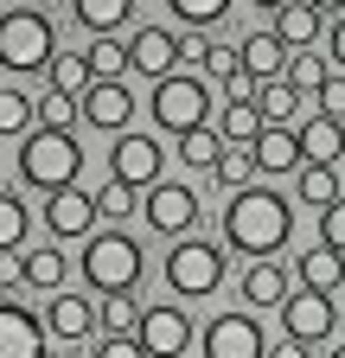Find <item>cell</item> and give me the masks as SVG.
<instances>
[{
    "mask_svg": "<svg viewBox=\"0 0 345 358\" xmlns=\"http://www.w3.org/2000/svg\"><path fill=\"white\" fill-rule=\"evenodd\" d=\"M20 275H26L32 288H58V282H64V250H58V243L26 250V256H20Z\"/></svg>",
    "mask_w": 345,
    "mask_h": 358,
    "instance_id": "cell-28",
    "label": "cell"
},
{
    "mask_svg": "<svg viewBox=\"0 0 345 358\" xmlns=\"http://www.w3.org/2000/svg\"><path fill=\"white\" fill-rule=\"evenodd\" d=\"M294 275H300V288H314V294H339L345 288V256L326 250V243H314L307 256H294Z\"/></svg>",
    "mask_w": 345,
    "mask_h": 358,
    "instance_id": "cell-19",
    "label": "cell"
},
{
    "mask_svg": "<svg viewBox=\"0 0 345 358\" xmlns=\"http://www.w3.org/2000/svg\"><path fill=\"white\" fill-rule=\"evenodd\" d=\"M147 224L154 231H166V237H186L192 224H198V192L192 186H179V179H160V186L147 192Z\"/></svg>",
    "mask_w": 345,
    "mask_h": 358,
    "instance_id": "cell-10",
    "label": "cell"
},
{
    "mask_svg": "<svg viewBox=\"0 0 345 358\" xmlns=\"http://www.w3.org/2000/svg\"><path fill=\"white\" fill-rule=\"evenodd\" d=\"M83 282L96 294H128L141 282V243L128 231H96L83 243Z\"/></svg>",
    "mask_w": 345,
    "mask_h": 358,
    "instance_id": "cell-4",
    "label": "cell"
},
{
    "mask_svg": "<svg viewBox=\"0 0 345 358\" xmlns=\"http://www.w3.org/2000/svg\"><path fill=\"white\" fill-rule=\"evenodd\" d=\"M166 7H172V20H186L192 32H205V26H218L237 0H166Z\"/></svg>",
    "mask_w": 345,
    "mask_h": 358,
    "instance_id": "cell-34",
    "label": "cell"
},
{
    "mask_svg": "<svg viewBox=\"0 0 345 358\" xmlns=\"http://www.w3.org/2000/svg\"><path fill=\"white\" fill-rule=\"evenodd\" d=\"M218 282H224V250L218 243H198V237L186 243L179 237V243L166 250V288L172 294H192L198 301V294H211Z\"/></svg>",
    "mask_w": 345,
    "mask_h": 358,
    "instance_id": "cell-6",
    "label": "cell"
},
{
    "mask_svg": "<svg viewBox=\"0 0 345 358\" xmlns=\"http://www.w3.org/2000/svg\"><path fill=\"white\" fill-rule=\"evenodd\" d=\"M230 154V141L218 128H192V134H179V160H186V173H218V160Z\"/></svg>",
    "mask_w": 345,
    "mask_h": 358,
    "instance_id": "cell-24",
    "label": "cell"
},
{
    "mask_svg": "<svg viewBox=\"0 0 345 358\" xmlns=\"http://www.w3.org/2000/svg\"><path fill=\"white\" fill-rule=\"evenodd\" d=\"M13 173L26 179L32 192L58 199V192L77 186V173H83V141H77L71 128H32L26 141H20V154H13Z\"/></svg>",
    "mask_w": 345,
    "mask_h": 358,
    "instance_id": "cell-2",
    "label": "cell"
},
{
    "mask_svg": "<svg viewBox=\"0 0 345 358\" xmlns=\"http://www.w3.org/2000/svg\"><path fill=\"white\" fill-rule=\"evenodd\" d=\"M332 294H314V288H294L288 301H281V333L288 339H300V345H320V339H332Z\"/></svg>",
    "mask_w": 345,
    "mask_h": 358,
    "instance_id": "cell-9",
    "label": "cell"
},
{
    "mask_svg": "<svg viewBox=\"0 0 345 358\" xmlns=\"http://www.w3.org/2000/svg\"><path fill=\"white\" fill-rule=\"evenodd\" d=\"M339 154H345V122H332V115L300 122V166H332Z\"/></svg>",
    "mask_w": 345,
    "mask_h": 358,
    "instance_id": "cell-16",
    "label": "cell"
},
{
    "mask_svg": "<svg viewBox=\"0 0 345 358\" xmlns=\"http://www.w3.org/2000/svg\"><path fill=\"white\" fill-rule=\"evenodd\" d=\"M198 345H205V358H269V339H263V327H256V313H218L205 333H198Z\"/></svg>",
    "mask_w": 345,
    "mask_h": 358,
    "instance_id": "cell-7",
    "label": "cell"
},
{
    "mask_svg": "<svg viewBox=\"0 0 345 358\" xmlns=\"http://www.w3.org/2000/svg\"><path fill=\"white\" fill-rule=\"evenodd\" d=\"M45 333H52V327L38 320V313H26L20 301L0 307V358H52Z\"/></svg>",
    "mask_w": 345,
    "mask_h": 358,
    "instance_id": "cell-11",
    "label": "cell"
},
{
    "mask_svg": "<svg viewBox=\"0 0 345 358\" xmlns=\"http://www.w3.org/2000/svg\"><path fill=\"white\" fill-rule=\"evenodd\" d=\"M90 71L96 83H122V71H135V52L122 38H90Z\"/></svg>",
    "mask_w": 345,
    "mask_h": 358,
    "instance_id": "cell-30",
    "label": "cell"
},
{
    "mask_svg": "<svg viewBox=\"0 0 345 358\" xmlns=\"http://www.w3.org/2000/svg\"><path fill=\"white\" fill-rule=\"evenodd\" d=\"M154 122L160 128H172V134H192V128H205L211 122V83L198 77V71H172V77H160L154 83Z\"/></svg>",
    "mask_w": 345,
    "mask_h": 358,
    "instance_id": "cell-5",
    "label": "cell"
},
{
    "mask_svg": "<svg viewBox=\"0 0 345 358\" xmlns=\"http://www.w3.org/2000/svg\"><path fill=\"white\" fill-rule=\"evenodd\" d=\"M83 122H90V128H128V122H135L128 83H96L90 96H83Z\"/></svg>",
    "mask_w": 345,
    "mask_h": 358,
    "instance_id": "cell-18",
    "label": "cell"
},
{
    "mask_svg": "<svg viewBox=\"0 0 345 358\" xmlns=\"http://www.w3.org/2000/svg\"><path fill=\"white\" fill-rule=\"evenodd\" d=\"M326 64H332L326 52H294V58H288V83H294V90H320V83H326Z\"/></svg>",
    "mask_w": 345,
    "mask_h": 358,
    "instance_id": "cell-37",
    "label": "cell"
},
{
    "mask_svg": "<svg viewBox=\"0 0 345 358\" xmlns=\"http://www.w3.org/2000/svg\"><path fill=\"white\" fill-rule=\"evenodd\" d=\"M135 339L147 345V358H179V352L192 345V320H186L179 307H147Z\"/></svg>",
    "mask_w": 345,
    "mask_h": 358,
    "instance_id": "cell-13",
    "label": "cell"
},
{
    "mask_svg": "<svg viewBox=\"0 0 345 358\" xmlns=\"http://www.w3.org/2000/svg\"><path fill=\"white\" fill-rule=\"evenodd\" d=\"M320 243H326V250H339V256H345V199H339V205H332V211H320Z\"/></svg>",
    "mask_w": 345,
    "mask_h": 358,
    "instance_id": "cell-40",
    "label": "cell"
},
{
    "mask_svg": "<svg viewBox=\"0 0 345 358\" xmlns=\"http://www.w3.org/2000/svg\"><path fill=\"white\" fill-rule=\"evenodd\" d=\"M135 205H147V199H141L135 186H122V179H109V186H96V211H103V217H128Z\"/></svg>",
    "mask_w": 345,
    "mask_h": 358,
    "instance_id": "cell-38",
    "label": "cell"
},
{
    "mask_svg": "<svg viewBox=\"0 0 345 358\" xmlns=\"http://www.w3.org/2000/svg\"><path fill=\"white\" fill-rule=\"evenodd\" d=\"M269 122H263V109L256 103H224V115H218V134L230 148H256V134H263Z\"/></svg>",
    "mask_w": 345,
    "mask_h": 358,
    "instance_id": "cell-27",
    "label": "cell"
},
{
    "mask_svg": "<svg viewBox=\"0 0 345 358\" xmlns=\"http://www.w3.org/2000/svg\"><path fill=\"white\" fill-rule=\"evenodd\" d=\"M128 52H135V71L141 77H172V64H179L186 58V38L179 32H166V26H141L135 38H128Z\"/></svg>",
    "mask_w": 345,
    "mask_h": 358,
    "instance_id": "cell-12",
    "label": "cell"
},
{
    "mask_svg": "<svg viewBox=\"0 0 345 358\" xmlns=\"http://www.w3.org/2000/svg\"><path fill=\"white\" fill-rule=\"evenodd\" d=\"M205 77H218V83H237V77H243V45H211V58H205Z\"/></svg>",
    "mask_w": 345,
    "mask_h": 358,
    "instance_id": "cell-39",
    "label": "cell"
},
{
    "mask_svg": "<svg viewBox=\"0 0 345 358\" xmlns=\"http://www.w3.org/2000/svg\"><path fill=\"white\" fill-rule=\"evenodd\" d=\"M103 211H96V192H58V199H45V231L52 237H90V224H96Z\"/></svg>",
    "mask_w": 345,
    "mask_h": 358,
    "instance_id": "cell-14",
    "label": "cell"
},
{
    "mask_svg": "<svg viewBox=\"0 0 345 358\" xmlns=\"http://www.w3.org/2000/svg\"><path fill=\"white\" fill-rule=\"evenodd\" d=\"M326 58H332V64L345 71V13H339V20L326 26Z\"/></svg>",
    "mask_w": 345,
    "mask_h": 358,
    "instance_id": "cell-43",
    "label": "cell"
},
{
    "mask_svg": "<svg viewBox=\"0 0 345 358\" xmlns=\"http://www.w3.org/2000/svg\"><path fill=\"white\" fill-rule=\"evenodd\" d=\"M294 231V211L275 186H249V192H230L224 205V243L249 262H275V250L288 243Z\"/></svg>",
    "mask_w": 345,
    "mask_h": 358,
    "instance_id": "cell-1",
    "label": "cell"
},
{
    "mask_svg": "<svg viewBox=\"0 0 345 358\" xmlns=\"http://www.w3.org/2000/svg\"><path fill=\"white\" fill-rule=\"evenodd\" d=\"M288 282H294V275H288L281 262H249V268H243V301H249V307H281V301L294 294Z\"/></svg>",
    "mask_w": 345,
    "mask_h": 358,
    "instance_id": "cell-21",
    "label": "cell"
},
{
    "mask_svg": "<svg viewBox=\"0 0 345 358\" xmlns=\"http://www.w3.org/2000/svg\"><path fill=\"white\" fill-rule=\"evenodd\" d=\"M45 327H52L64 345H83L90 333H103V313H90V301H83V294H52Z\"/></svg>",
    "mask_w": 345,
    "mask_h": 358,
    "instance_id": "cell-15",
    "label": "cell"
},
{
    "mask_svg": "<svg viewBox=\"0 0 345 358\" xmlns=\"http://www.w3.org/2000/svg\"><path fill=\"white\" fill-rule=\"evenodd\" d=\"M326 358H345V345H339V352H326Z\"/></svg>",
    "mask_w": 345,
    "mask_h": 358,
    "instance_id": "cell-47",
    "label": "cell"
},
{
    "mask_svg": "<svg viewBox=\"0 0 345 358\" xmlns=\"http://www.w3.org/2000/svg\"><path fill=\"white\" fill-rule=\"evenodd\" d=\"M269 358H307V345H300V339H281V345H269Z\"/></svg>",
    "mask_w": 345,
    "mask_h": 358,
    "instance_id": "cell-44",
    "label": "cell"
},
{
    "mask_svg": "<svg viewBox=\"0 0 345 358\" xmlns=\"http://www.w3.org/2000/svg\"><path fill=\"white\" fill-rule=\"evenodd\" d=\"M77 122H83V96L45 83V96H38V128H77Z\"/></svg>",
    "mask_w": 345,
    "mask_h": 358,
    "instance_id": "cell-31",
    "label": "cell"
},
{
    "mask_svg": "<svg viewBox=\"0 0 345 358\" xmlns=\"http://www.w3.org/2000/svg\"><path fill=\"white\" fill-rule=\"evenodd\" d=\"M288 45H281V32L269 26V32H249L243 38V71L256 77V83H269V77H288Z\"/></svg>",
    "mask_w": 345,
    "mask_h": 358,
    "instance_id": "cell-17",
    "label": "cell"
},
{
    "mask_svg": "<svg viewBox=\"0 0 345 358\" xmlns=\"http://www.w3.org/2000/svg\"><path fill=\"white\" fill-rule=\"evenodd\" d=\"M160 166H166V154H160V141L154 134H115V148H109V173L122 179V186H160Z\"/></svg>",
    "mask_w": 345,
    "mask_h": 358,
    "instance_id": "cell-8",
    "label": "cell"
},
{
    "mask_svg": "<svg viewBox=\"0 0 345 358\" xmlns=\"http://www.w3.org/2000/svg\"><path fill=\"white\" fill-rule=\"evenodd\" d=\"M141 313L135 294H103V333H141Z\"/></svg>",
    "mask_w": 345,
    "mask_h": 358,
    "instance_id": "cell-35",
    "label": "cell"
},
{
    "mask_svg": "<svg viewBox=\"0 0 345 358\" xmlns=\"http://www.w3.org/2000/svg\"><path fill=\"white\" fill-rule=\"evenodd\" d=\"M249 154H256V173H294L300 166V128H263Z\"/></svg>",
    "mask_w": 345,
    "mask_h": 358,
    "instance_id": "cell-20",
    "label": "cell"
},
{
    "mask_svg": "<svg viewBox=\"0 0 345 358\" xmlns=\"http://www.w3.org/2000/svg\"><path fill=\"white\" fill-rule=\"evenodd\" d=\"M96 358H147V345H141L135 333H109V339L96 345Z\"/></svg>",
    "mask_w": 345,
    "mask_h": 358,
    "instance_id": "cell-42",
    "label": "cell"
},
{
    "mask_svg": "<svg viewBox=\"0 0 345 358\" xmlns=\"http://www.w3.org/2000/svg\"><path fill=\"white\" fill-rule=\"evenodd\" d=\"M249 7H269V13H281V7H294V0H249Z\"/></svg>",
    "mask_w": 345,
    "mask_h": 358,
    "instance_id": "cell-45",
    "label": "cell"
},
{
    "mask_svg": "<svg viewBox=\"0 0 345 358\" xmlns=\"http://www.w3.org/2000/svg\"><path fill=\"white\" fill-rule=\"evenodd\" d=\"M26 231H32V217H26V199H20V192H0V250H7V256H20Z\"/></svg>",
    "mask_w": 345,
    "mask_h": 358,
    "instance_id": "cell-33",
    "label": "cell"
},
{
    "mask_svg": "<svg viewBox=\"0 0 345 358\" xmlns=\"http://www.w3.org/2000/svg\"><path fill=\"white\" fill-rule=\"evenodd\" d=\"M32 115L38 109L26 103V90H13V83L0 90V134H7V141H26V134H32Z\"/></svg>",
    "mask_w": 345,
    "mask_h": 358,
    "instance_id": "cell-32",
    "label": "cell"
},
{
    "mask_svg": "<svg viewBox=\"0 0 345 358\" xmlns=\"http://www.w3.org/2000/svg\"><path fill=\"white\" fill-rule=\"evenodd\" d=\"M52 90H71V96H90V90H96L90 52H58V64H52Z\"/></svg>",
    "mask_w": 345,
    "mask_h": 358,
    "instance_id": "cell-29",
    "label": "cell"
},
{
    "mask_svg": "<svg viewBox=\"0 0 345 358\" xmlns=\"http://www.w3.org/2000/svg\"><path fill=\"white\" fill-rule=\"evenodd\" d=\"M294 199H300V205H314V211H332V205L345 199V179H339L332 166H300Z\"/></svg>",
    "mask_w": 345,
    "mask_h": 358,
    "instance_id": "cell-25",
    "label": "cell"
},
{
    "mask_svg": "<svg viewBox=\"0 0 345 358\" xmlns=\"http://www.w3.org/2000/svg\"><path fill=\"white\" fill-rule=\"evenodd\" d=\"M256 109H263V122H269V128H288V122L300 115V90H294L288 77H269L263 90H256Z\"/></svg>",
    "mask_w": 345,
    "mask_h": 358,
    "instance_id": "cell-26",
    "label": "cell"
},
{
    "mask_svg": "<svg viewBox=\"0 0 345 358\" xmlns=\"http://www.w3.org/2000/svg\"><path fill=\"white\" fill-rule=\"evenodd\" d=\"M314 7H320V13H345V0H314Z\"/></svg>",
    "mask_w": 345,
    "mask_h": 358,
    "instance_id": "cell-46",
    "label": "cell"
},
{
    "mask_svg": "<svg viewBox=\"0 0 345 358\" xmlns=\"http://www.w3.org/2000/svg\"><path fill=\"white\" fill-rule=\"evenodd\" d=\"M77 26H90V38H115V26L135 20V0H71Z\"/></svg>",
    "mask_w": 345,
    "mask_h": 358,
    "instance_id": "cell-23",
    "label": "cell"
},
{
    "mask_svg": "<svg viewBox=\"0 0 345 358\" xmlns=\"http://www.w3.org/2000/svg\"><path fill=\"white\" fill-rule=\"evenodd\" d=\"M275 32H281L288 52H314V38H320L326 26H320V7H314V0H294V7L275 13Z\"/></svg>",
    "mask_w": 345,
    "mask_h": 358,
    "instance_id": "cell-22",
    "label": "cell"
},
{
    "mask_svg": "<svg viewBox=\"0 0 345 358\" xmlns=\"http://www.w3.org/2000/svg\"><path fill=\"white\" fill-rule=\"evenodd\" d=\"M0 64L13 77L58 64V32H52L45 7H7V20H0Z\"/></svg>",
    "mask_w": 345,
    "mask_h": 358,
    "instance_id": "cell-3",
    "label": "cell"
},
{
    "mask_svg": "<svg viewBox=\"0 0 345 358\" xmlns=\"http://www.w3.org/2000/svg\"><path fill=\"white\" fill-rule=\"evenodd\" d=\"M320 115H332V122H345V71L320 83Z\"/></svg>",
    "mask_w": 345,
    "mask_h": 358,
    "instance_id": "cell-41",
    "label": "cell"
},
{
    "mask_svg": "<svg viewBox=\"0 0 345 358\" xmlns=\"http://www.w3.org/2000/svg\"><path fill=\"white\" fill-rule=\"evenodd\" d=\"M249 173H256V154H249V148H230V154L218 160V173H211V179H218L224 192H249Z\"/></svg>",
    "mask_w": 345,
    "mask_h": 358,
    "instance_id": "cell-36",
    "label": "cell"
}]
</instances>
